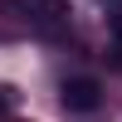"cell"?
<instances>
[{"label": "cell", "mask_w": 122, "mask_h": 122, "mask_svg": "<svg viewBox=\"0 0 122 122\" xmlns=\"http://www.w3.org/2000/svg\"><path fill=\"white\" fill-rule=\"evenodd\" d=\"M59 103L68 112H93L103 103V88H98V78H64L59 83Z\"/></svg>", "instance_id": "obj_1"}, {"label": "cell", "mask_w": 122, "mask_h": 122, "mask_svg": "<svg viewBox=\"0 0 122 122\" xmlns=\"http://www.w3.org/2000/svg\"><path fill=\"white\" fill-rule=\"evenodd\" d=\"M112 44H122V5L112 10Z\"/></svg>", "instance_id": "obj_2"}]
</instances>
